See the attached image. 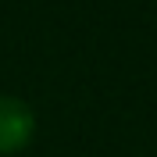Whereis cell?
Here are the masks:
<instances>
[{
    "mask_svg": "<svg viewBox=\"0 0 157 157\" xmlns=\"http://www.w3.org/2000/svg\"><path fill=\"white\" fill-rule=\"evenodd\" d=\"M36 136V114L25 100L0 97V154H18Z\"/></svg>",
    "mask_w": 157,
    "mask_h": 157,
    "instance_id": "1",
    "label": "cell"
}]
</instances>
